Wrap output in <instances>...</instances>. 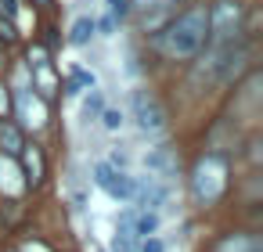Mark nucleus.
Listing matches in <instances>:
<instances>
[{
    "label": "nucleus",
    "instance_id": "f257e3e1",
    "mask_svg": "<svg viewBox=\"0 0 263 252\" xmlns=\"http://www.w3.org/2000/svg\"><path fill=\"white\" fill-rule=\"evenodd\" d=\"M209 44V11L205 0H187V4L155 33L144 40V54H152L162 65L184 69L191 65Z\"/></svg>",
    "mask_w": 263,
    "mask_h": 252
},
{
    "label": "nucleus",
    "instance_id": "f03ea898",
    "mask_svg": "<svg viewBox=\"0 0 263 252\" xmlns=\"http://www.w3.org/2000/svg\"><path fill=\"white\" fill-rule=\"evenodd\" d=\"M180 177L187 184V205L195 212H213L234 191V159L223 151L198 148V155L191 159V166Z\"/></svg>",
    "mask_w": 263,
    "mask_h": 252
},
{
    "label": "nucleus",
    "instance_id": "7ed1b4c3",
    "mask_svg": "<svg viewBox=\"0 0 263 252\" xmlns=\"http://www.w3.org/2000/svg\"><path fill=\"white\" fill-rule=\"evenodd\" d=\"M126 123H134V130L144 141H162L170 133V108L166 101L152 90V87H134L126 98Z\"/></svg>",
    "mask_w": 263,
    "mask_h": 252
},
{
    "label": "nucleus",
    "instance_id": "20e7f679",
    "mask_svg": "<svg viewBox=\"0 0 263 252\" xmlns=\"http://www.w3.org/2000/svg\"><path fill=\"white\" fill-rule=\"evenodd\" d=\"M205 11H209V44H234L241 36H252L249 0H205Z\"/></svg>",
    "mask_w": 263,
    "mask_h": 252
},
{
    "label": "nucleus",
    "instance_id": "39448f33",
    "mask_svg": "<svg viewBox=\"0 0 263 252\" xmlns=\"http://www.w3.org/2000/svg\"><path fill=\"white\" fill-rule=\"evenodd\" d=\"M54 115H58V108L47 105L40 94H33V90L11 94V119L22 126V133L29 141H44L54 130Z\"/></svg>",
    "mask_w": 263,
    "mask_h": 252
},
{
    "label": "nucleus",
    "instance_id": "423d86ee",
    "mask_svg": "<svg viewBox=\"0 0 263 252\" xmlns=\"http://www.w3.org/2000/svg\"><path fill=\"white\" fill-rule=\"evenodd\" d=\"M87 173H90V184H94L108 202H116V205H130V198H134V173L116 169V166L105 162V159H94Z\"/></svg>",
    "mask_w": 263,
    "mask_h": 252
},
{
    "label": "nucleus",
    "instance_id": "0eeeda50",
    "mask_svg": "<svg viewBox=\"0 0 263 252\" xmlns=\"http://www.w3.org/2000/svg\"><path fill=\"white\" fill-rule=\"evenodd\" d=\"M141 166H144V173L159 177L162 184H177L180 173H184V159H180V148L173 141H155L152 148H144Z\"/></svg>",
    "mask_w": 263,
    "mask_h": 252
},
{
    "label": "nucleus",
    "instance_id": "6e6552de",
    "mask_svg": "<svg viewBox=\"0 0 263 252\" xmlns=\"http://www.w3.org/2000/svg\"><path fill=\"white\" fill-rule=\"evenodd\" d=\"M18 169H22V180H26V191L36 195L47 187L51 180V151L44 141H26L22 151H18Z\"/></svg>",
    "mask_w": 263,
    "mask_h": 252
},
{
    "label": "nucleus",
    "instance_id": "1a4fd4ad",
    "mask_svg": "<svg viewBox=\"0 0 263 252\" xmlns=\"http://www.w3.org/2000/svg\"><path fill=\"white\" fill-rule=\"evenodd\" d=\"M130 205L134 209H152V212L166 216L170 205H173V184H162L159 177L141 173V177H134V198H130Z\"/></svg>",
    "mask_w": 263,
    "mask_h": 252
},
{
    "label": "nucleus",
    "instance_id": "9d476101",
    "mask_svg": "<svg viewBox=\"0 0 263 252\" xmlns=\"http://www.w3.org/2000/svg\"><path fill=\"white\" fill-rule=\"evenodd\" d=\"M58 76H62V98H65V101H80L87 90L101 87V83H98V72H94L87 62H69L65 69L58 65Z\"/></svg>",
    "mask_w": 263,
    "mask_h": 252
},
{
    "label": "nucleus",
    "instance_id": "9b49d317",
    "mask_svg": "<svg viewBox=\"0 0 263 252\" xmlns=\"http://www.w3.org/2000/svg\"><path fill=\"white\" fill-rule=\"evenodd\" d=\"M29 198L26 191V180H22V169H18V159L11 155H0V205H22Z\"/></svg>",
    "mask_w": 263,
    "mask_h": 252
},
{
    "label": "nucleus",
    "instance_id": "f8f14e48",
    "mask_svg": "<svg viewBox=\"0 0 263 252\" xmlns=\"http://www.w3.org/2000/svg\"><path fill=\"white\" fill-rule=\"evenodd\" d=\"M205 252H263V238L252 227H231L223 234H216Z\"/></svg>",
    "mask_w": 263,
    "mask_h": 252
},
{
    "label": "nucleus",
    "instance_id": "ddd939ff",
    "mask_svg": "<svg viewBox=\"0 0 263 252\" xmlns=\"http://www.w3.org/2000/svg\"><path fill=\"white\" fill-rule=\"evenodd\" d=\"M65 44H69L72 51H90V47H98V22H94V11H80V15L69 22Z\"/></svg>",
    "mask_w": 263,
    "mask_h": 252
},
{
    "label": "nucleus",
    "instance_id": "4468645a",
    "mask_svg": "<svg viewBox=\"0 0 263 252\" xmlns=\"http://www.w3.org/2000/svg\"><path fill=\"white\" fill-rule=\"evenodd\" d=\"M105 105H108V94H105V87H94V90H87V94L80 98V123H83V126H98V119H101Z\"/></svg>",
    "mask_w": 263,
    "mask_h": 252
},
{
    "label": "nucleus",
    "instance_id": "2eb2a0df",
    "mask_svg": "<svg viewBox=\"0 0 263 252\" xmlns=\"http://www.w3.org/2000/svg\"><path fill=\"white\" fill-rule=\"evenodd\" d=\"M26 141H29V137L22 133V126H18L15 119H0V155L18 159V151H22Z\"/></svg>",
    "mask_w": 263,
    "mask_h": 252
},
{
    "label": "nucleus",
    "instance_id": "dca6fc26",
    "mask_svg": "<svg viewBox=\"0 0 263 252\" xmlns=\"http://www.w3.org/2000/svg\"><path fill=\"white\" fill-rule=\"evenodd\" d=\"M130 230L134 238H152V234H162V216L152 212V209H134V220H130Z\"/></svg>",
    "mask_w": 263,
    "mask_h": 252
},
{
    "label": "nucleus",
    "instance_id": "f3484780",
    "mask_svg": "<svg viewBox=\"0 0 263 252\" xmlns=\"http://www.w3.org/2000/svg\"><path fill=\"white\" fill-rule=\"evenodd\" d=\"M15 252H62L47 234H40V230H26V234H18L15 241Z\"/></svg>",
    "mask_w": 263,
    "mask_h": 252
},
{
    "label": "nucleus",
    "instance_id": "a211bd4d",
    "mask_svg": "<svg viewBox=\"0 0 263 252\" xmlns=\"http://www.w3.org/2000/svg\"><path fill=\"white\" fill-rule=\"evenodd\" d=\"M98 126H101L105 133H123V130H126V108L108 101L105 112H101V119H98Z\"/></svg>",
    "mask_w": 263,
    "mask_h": 252
},
{
    "label": "nucleus",
    "instance_id": "6ab92c4d",
    "mask_svg": "<svg viewBox=\"0 0 263 252\" xmlns=\"http://www.w3.org/2000/svg\"><path fill=\"white\" fill-rule=\"evenodd\" d=\"M105 252H137V238H134V230L116 223V230H112V238H108V248H105Z\"/></svg>",
    "mask_w": 263,
    "mask_h": 252
},
{
    "label": "nucleus",
    "instance_id": "aec40b11",
    "mask_svg": "<svg viewBox=\"0 0 263 252\" xmlns=\"http://www.w3.org/2000/svg\"><path fill=\"white\" fill-rule=\"evenodd\" d=\"M130 4H134V15H148V11H177V8L187 4V0H130Z\"/></svg>",
    "mask_w": 263,
    "mask_h": 252
},
{
    "label": "nucleus",
    "instance_id": "412c9836",
    "mask_svg": "<svg viewBox=\"0 0 263 252\" xmlns=\"http://www.w3.org/2000/svg\"><path fill=\"white\" fill-rule=\"evenodd\" d=\"M105 15H108V18H116V22H119V29H123V26H130L134 4H130V0H105Z\"/></svg>",
    "mask_w": 263,
    "mask_h": 252
},
{
    "label": "nucleus",
    "instance_id": "4be33fe9",
    "mask_svg": "<svg viewBox=\"0 0 263 252\" xmlns=\"http://www.w3.org/2000/svg\"><path fill=\"white\" fill-rule=\"evenodd\" d=\"M105 162H112L116 169H126V173H130V166H134V159H130V151H126V144H123V141L108 148V155H105Z\"/></svg>",
    "mask_w": 263,
    "mask_h": 252
},
{
    "label": "nucleus",
    "instance_id": "5701e85b",
    "mask_svg": "<svg viewBox=\"0 0 263 252\" xmlns=\"http://www.w3.org/2000/svg\"><path fill=\"white\" fill-rule=\"evenodd\" d=\"M94 22H98V40H112V36L119 33V22H116V18H108L105 11H101V15H94Z\"/></svg>",
    "mask_w": 263,
    "mask_h": 252
},
{
    "label": "nucleus",
    "instance_id": "b1692460",
    "mask_svg": "<svg viewBox=\"0 0 263 252\" xmlns=\"http://www.w3.org/2000/svg\"><path fill=\"white\" fill-rule=\"evenodd\" d=\"M137 252H170V241L162 234H152V238H141L137 241Z\"/></svg>",
    "mask_w": 263,
    "mask_h": 252
},
{
    "label": "nucleus",
    "instance_id": "393cba45",
    "mask_svg": "<svg viewBox=\"0 0 263 252\" xmlns=\"http://www.w3.org/2000/svg\"><path fill=\"white\" fill-rule=\"evenodd\" d=\"M0 119H11V90L4 83V72H0Z\"/></svg>",
    "mask_w": 263,
    "mask_h": 252
},
{
    "label": "nucleus",
    "instance_id": "a878e982",
    "mask_svg": "<svg viewBox=\"0 0 263 252\" xmlns=\"http://www.w3.org/2000/svg\"><path fill=\"white\" fill-rule=\"evenodd\" d=\"M29 8H36V11H54L58 8V0H26Z\"/></svg>",
    "mask_w": 263,
    "mask_h": 252
},
{
    "label": "nucleus",
    "instance_id": "bb28decb",
    "mask_svg": "<svg viewBox=\"0 0 263 252\" xmlns=\"http://www.w3.org/2000/svg\"><path fill=\"white\" fill-rule=\"evenodd\" d=\"M0 252H15V245H11V241H8V245H4V248H0Z\"/></svg>",
    "mask_w": 263,
    "mask_h": 252
},
{
    "label": "nucleus",
    "instance_id": "cd10ccee",
    "mask_svg": "<svg viewBox=\"0 0 263 252\" xmlns=\"http://www.w3.org/2000/svg\"><path fill=\"white\" fill-rule=\"evenodd\" d=\"M90 252H105V248H101V245H94V248H90Z\"/></svg>",
    "mask_w": 263,
    "mask_h": 252
},
{
    "label": "nucleus",
    "instance_id": "c85d7f7f",
    "mask_svg": "<svg viewBox=\"0 0 263 252\" xmlns=\"http://www.w3.org/2000/svg\"><path fill=\"white\" fill-rule=\"evenodd\" d=\"M4 54H8V51H4V47H0V58H4Z\"/></svg>",
    "mask_w": 263,
    "mask_h": 252
},
{
    "label": "nucleus",
    "instance_id": "c756f323",
    "mask_svg": "<svg viewBox=\"0 0 263 252\" xmlns=\"http://www.w3.org/2000/svg\"><path fill=\"white\" fill-rule=\"evenodd\" d=\"M249 4H256V0H249Z\"/></svg>",
    "mask_w": 263,
    "mask_h": 252
}]
</instances>
